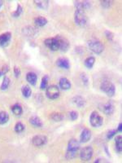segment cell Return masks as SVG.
I'll return each mask as SVG.
<instances>
[{
    "label": "cell",
    "instance_id": "3",
    "mask_svg": "<svg viewBox=\"0 0 122 163\" xmlns=\"http://www.w3.org/2000/svg\"><path fill=\"white\" fill-rule=\"evenodd\" d=\"M87 46H88L89 49L95 54H101L104 51V46L103 45V43L99 40H97L95 39L89 40L87 42Z\"/></svg>",
    "mask_w": 122,
    "mask_h": 163
},
{
    "label": "cell",
    "instance_id": "31",
    "mask_svg": "<svg viewBox=\"0 0 122 163\" xmlns=\"http://www.w3.org/2000/svg\"><path fill=\"white\" fill-rule=\"evenodd\" d=\"M22 11H23L22 7H21L20 4H18V5H17V8H16V10L12 13V16L13 17H18V16H21V14L22 13Z\"/></svg>",
    "mask_w": 122,
    "mask_h": 163
},
{
    "label": "cell",
    "instance_id": "13",
    "mask_svg": "<svg viewBox=\"0 0 122 163\" xmlns=\"http://www.w3.org/2000/svg\"><path fill=\"white\" fill-rule=\"evenodd\" d=\"M56 65H57L58 67L65 69V70H68V69L70 68L69 60H68L67 58H64V57L59 58V59L56 60Z\"/></svg>",
    "mask_w": 122,
    "mask_h": 163
},
{
    "label": "cell",
    "instance_id": "40",
    "mask_svg": "<svg viewBox=\"0 0 122 163\" xmlns=\"http://www.w3.org/2000/svg\"><path fill=\"white\" fill-rule=\"evenodd\" d=\"M121 131H122V123L121 122H120L119 126H118V127H117V132H121Z\"/></svg>",
    "mask_w": 122,
    "mask_h": 163
},
{
    "label": "cell",
    "instance_id": "26",
    "mask_svg": "<svg viewBox=\"0 0 122 163\" xmlns=\"http://www.w3.org/2000/svg\"><path fill=\"white\" fill-rule=\"evenodd\" d=\"M34 3L38 8H42V9H47L48 5H49V2L48 1H44V0H39V1H34Z\"/></svg>",
    "mask_w": 122,
    "mask_h": 163
},
{
    "label": "cell",
    "instance_id": "2",
    "mask_svg": "<svg viewBox=\"0 0 122 163\" xmlns=\"http://www.w3.org/2000/svg\"><path fill=\"white\" fill-rule=\"evenodd\" d=\"M100 89L103 92L106 94L107 96L109 97H112L116 93V87L115 85L111 82V81L105 79L101 83L100 85Z\"/></svg>",
    "mask_w": 122,
    "mask_h": 163
},
{
    "label": "cell",
    "instance_id": "39",
    "mask_svg": "<svg viewBox=\"0 0 122 163\" xmlns=\"http://www.w3.org/2000/svg\"><path fill=\"white\" fill-rule=\"evenodd\" d=\"M94 162L95 163H99V162H107V161H105L104 159H101V158H99V159H96V160L94 161Z\"/></svg>",
    "mask_w": 122,
    "mask_h": 163
},
{
    "label": "cell",
    "instance_id": "34",
    "mask_svg": "<svg viewBox=\"0 0 122 163\" xmlns=\"http://www.w3.org/2000/svg\"><path fill=\"white\" fill-rule=\"evenodd\" d=\"M117 133V129H112V130H110L109 131L107 132V138L108 139V140H111L113 136H114Z\"/></svg>",
    "mask_w": 122,
    "mask_h": 163
},
{
    "label": "cell",
    "instance_id": "37",
    "mask_svg": "<svg viewBox=\"0 0 122 163\" xmlns=\"http://www.w3.org/2000/svg\"><path fill=\"white\" fill-rule=\"evenodd\" d=\"M14 73H15V76H16V78H19L20 76H21V70L19 69L18 67H15L14 68Z\"/></svg>",
    "mask_w": 122,
    "mask_h": 163
},
{
    "label": "cell",
    "instance_id": "11",
    "mask_svg": "<svg viewBox=\"0 0 122 163\" xmlns=\"http://www.w3.org/2000/svg\"><path fill=\"white\" fill-rule=\"evenodd\" d=\"M12 39V34L10 32H5L0 34V47H7Z\"/></svg>",
    "mask_w": 122,
    "mask_h": 163
},
{
    "label": "cell",
    "instance_id": "27",
    "mask_svg": "<svg viewBox=\"0 0 122 163\" xmlns=\"http://www.w3.org/2000/svg\"><path fill=\"white\" fill-rule=\"evenodd\" d=\"M9 85H10V78H8V77H4L3 83H2V85L0 87V89L2 91H6L8 88V87H9Z\"/></svg>",
    "mask_w": 122,
    "mask_h": 163
},
{
    "label": "cell",
    "instance_id": "7",
    "mask_svg": "<svg viewBox=\"0 0 122 163\" xmlns=\"http://www.w3.org/2000/svg\"><path fill=\"white\" fill-rule=\"evenodd\" d=\"M93 148L91 147V146H86V147L83 148L81 150V160L83 161H88L91 160V158L93 157Z\"/></svg>",
    "mask_w": 122,
    "mask_h": 163
},
{
    "label": "cell",
    "instance_id": "17",
    "mask_svg": "<svg viewBox=\"0 0 122 163\" xmlns=\"http://www.w3.org/2000/svg\"><path fill=\"white\" fill-rule=\"evenodd\" d=\"M73 102L79 108H82L86 104V100L81 96H77L73 98Z\"/></svg>",
    "mask_w": 122,
    "mask_h": 163
},
{
    "label": "cell",
    "instance_id": "6",
    "mask_svg": "<svg viewBox=\"0 0 122 163\" xmlns=\"http://www.w3.org/2000/svg\"><path fill=\"white\" fill-rule=\"evenodd\" d=\"M46 96L50 100H55L60 96V89L55 85L49 86L46 90Z\"/></svg>",
    "mask_w": 122,
    "mask_h": 163
},
{
    "label": "cell",
    "instance_id": "8",
    "mask_svg": "<svg viewBox=\"0 0 122 163\" xmlns=\"http://www.w3.org/2000/svg\"><path fill=\"white\" fill-rule=\"evenodd\" d=\"M55 39H57L58 43H59V50L62 52H67L70 47V44H69V42L68 41V39L60 35L55 36Z\"/></svg>",
    "mask_w": 122,
    "mask_h": 163
},
{
    "label": "cell",
    "instance_id": "41",
    "mask_svg": "<svg viewBox=\"0 0 122 163\" xmlns=\"http://www.w3.org/2000/svg\"><path fill=\"white\" fill-rule=\"evenodd\" d=\"M104 148H105V150H106L107 154L109 156V153H108V150H107V146H105V147H104Z\"/></svg>",
    "mask_w": 122,
    "mask_h": 163
},
{
    "label": "cell",
    "instance_id": "1",
    "mask_svg": "<svg viewBox=\"0 0 122 163\" xmlns=\"http://www.w3.org/2000/svg\"><path fill=\"white\" fill-rule=\"evenodd\" d=\"M80 148V143L78 142L77 140L72 139L69 140L68 144V148L66 153H65V158L67 160H71L76 158L77 154V152Z\"/></svg>",
    "mask_w": 122,
    "mask_h": 163
},
{
    "label": "cell",
    "instance_id": "21",
    "mask_svg": "<svg viewBox=\"0 0 122 163\" xmlns=\"http://www.w3.org/2000/svg\"><path fill=\"white\" fill-rule=\"evenodd\" d=\"M34 23L38 27H42L47 24V20L43 16H38L34 19Z\"/></svg>",
    "mask_w": 122,
    "mask_h": 163
},
{
    "label": "cell",
    "instance_id": "43",
    "mask_svg": "<svg viewBox=\"0 0 122 163\" xmlns=\"http://www.w3.org/2000/svg\"><path fill=\"white\" fill-rule=\"evenodd\" d=\"M1 75H2V73H1V71H0V77H1Z\"/></svg>",
    "mask_w": 122,
    "mask_h": 163
},
{
    "label": "cell",
    "instance_id": "18",
    "mask_svg": "<svg viewBox=\"0 0 122 163\" xmlns=\"http://www.w3.org/2000/svg\"><path fill=\"white\" fill-rule=\"evenodd\" d=\"M26 80L28 81V83L29 84L34 86L36 85L37 82H38V77H37V75L34 73L29 72L26 75Z\"/></svg>",
    "mask_w": 122,
    "mask_h": 163
},
{
    "label": "cell",
    "instance_id": "14",
    "mask_svg": "<svg viewBox=\"0 0 122 163\" xmlns=\"http://www.w3.org/2000/svg\"><path fill=\"white\" fill-rule=\"evenodd\" d=\"M91 139V131L89 129H83L81 133L80 142L86 143Z\"/></svg>",
    "mask_w": 122,
    "mask_h": 163
},
{
    "label": "cell",
    "instance_id": "36",
    "mask_svg": "<svg viewBox=\"0 0 122 163\" xmlns=\"http://www.w3.org/2000/svg\"><path fill=\"white\" fill-rule=\"evenodd\" d=\"M81 79L82 83H83L85 85H88L89 78L86 73H81Z\"/></svg>",
    "mask_w": 122,
    "mask_h": 163
},
{
    "label": "cell",
    "instance_id": "23",
    "mask_svg": "<svg viewBox=\"0 0 122 163\" xmlns=\"http://www.w3.org/2000/svg\"><path fill=\"white\" fill-rule=\"evenodd\" d=\"M12 111L16 116H21V114H23V109L18 104H16L13 106H12Z\"/></svg>",
    "mask_w": 122,
    "mask_h": 163
},
{
    "label": "cell",
    "instance_id": "33",
    "mask_svg": "<svg viewBox=\"0 0 122 163\" xmlns=\"http://www.w3.org/2000/svg\"><path fill=\"white\" fill-rule=\"evenodd\" d=\"M104 34H105V36L107 39V40H109V41H112L113 40V38H114V34L113 33H112L109 30H105L104 32Z\"/></svg>",
    "mask_w": 122,
    "mask_h": 163
},
{
    "label": "cell",
    "instance_id": "15",
    "mask_svg": "<svg viewBox=\"0 0 122 163\" xmlns=\"http://www.w3.org/2000/svg\"><path fill=\"white\" fill-rule=\"evenodd\" d=\"M59 85H60V88H61L62 90L67 91L69 90L72 87L70 81L68 80L67 78H61L59 82Z\"/></svg>",
    "mask_w": 122,
    "mask_h": 163
},
{
    "label": "cell",
    "instance_id": "25",
    "mask_svg": "<svg viewBox=\"0 0 122 163\" xmlns=\"http://www.w3.org/2000/svg\"><path fill=\"white\" fill-rule=\"evenodd\" d=\"M21 92H22V95L25 98H29L31 96L32 90L29 86H24L21 89Z\"/></svg>",
    "mask_w": 122,
    "mask_h": 163
},
{
    "label": "cell",
    "instance_id": "29",
    "mask_svg": "<svg viewBox=\"0 0 122 163\" xmlns=\"http://www.w3.org/2000/svg\"><path fill=\"white\" fill-rule=\"evenodd\" d=\"M51 119H53L55 122H61L64 119V116L61 114H58V113H54L51 115Z\"/></svg>",
    "mask_w": 122,
    "mask_h": 163
},
{
    "label": "cell",
    "instance_id": "35",
    "mask_svg": "<svg viewBox=\"0 0 122 163\" xmlns=\"http://www.w3.org/2000/svg\"><path fill=\"white\" fill-rule=\"evenodd\" d=\"M69 117L72 121H76L78 118V113L76 111H72L69 113Z\"/></svg>",
    "mask_w": 122,
    "mask_h": 163
},
{
    "label": "cell",
    "instance_id": "28",
    "mask_svg": "<svg viewBox=\"0 0 122 163\" xmlns=\"http://www.w3.org/2000/svg\"><path fill=\"white\" fill-rule=\"evenodd\" d=\"M25 125H24L22 122H18L16 124V126H15L14 130H15V131H16V133H19V134H20V133H21V132H23L24 131H25Z\"/></svg>",
    "mask_w": 122,
    "mask_h": 163
},
{
    "label": "cell",
    "instance_id": "30",
    "mask_svg": "<svg viewBox=\"0 0 122 163\" xmlns=\"http://www.w3.org/2000/svg\"><path fill=\"white\" fill-rule=\"evenodd\" d=\"M48 80H49V78H48V76L47 75L44 76V77L42 78V83H41V85H40V88H41L42 90H45V89H47V88Z\"/></svg>",
    "mask_w": 122,
    "mask_h": 163
},
{
    "label": "cell",
    "instance_id": "38",
    "mask_svg": "<svg viewBox=\"0 0 122 163\" xmlns=\"http://www.w3.org/2000/svg\"><path fill=\"white\" fill-rule=\"evenodd\" d=\"M8 70H9V67H8V66H7V65H4V66L3 67V69L0 70V71H1L2 75H4V74H6V73L8 72Z\"/></svg>",
    "mask_w": 122,
    "mask_h": 163
},
{
    "label": "cell",
    "instance_id": "32",
    "mask_svg": "<svg viewBox=\"0 0 122 163\" xmlns=\"http://www.w3.org/2000/svg\"><path fill=\"white\" fill-rule=\"evenodd\" d=\"M112 3H113L112 1H107V0H105V1H101L102 7L104 8H109L112 5Z\"/></svg>",
    "mask_w": 122,
    "mask_h": 163
},
{
    "label": "cell",
    "instance_id": "9",
    "mask_svg": "<svg viewBox=\"0 0 122 163\" xmlns=\"http://www.w3.org/2000/svg\"><path fill=\"white\" fill-rule=\"evenodd\" d=\"M45 45L47 46L50 50L51 51H58L59 50V43H58L57 39L55 38H50V39H47L44 41Z\"/></svg>",
    "mask_w": 122,
    "mask_h": 163
},
{
    "label": "cell",
    "instance_id": "42",
    "mask_svg": "<svg viewBox=\"0 0 122 163\" xmlns=\"http://www.w3.org/2000/svg\"><path fill=\"white\" fill-rule=\"evenodd\" d=\"M1 6H2V2L0 1V8H1Z\"/></svg>",
    "mask_w": 122,
    "mask_h": 163
},
{
    "label": "cell",
    "instance_id": "10",
    "mask_svg": "<svg viewBox=\"0 0 122 163\" xmlns=\"http://www.w3.org/2000/svg\"><path fill=\"white\" fill-rule=\"evenodd\" d=\"M47 142V138L45 135H36L32 139V143L36 147H42Z\"/></svg>",
    "mask_w": 122,
    "mask_h": 163
},
{
    "label": "cell",
    "instance_id": "5",
    "mask_svg": "<svg viewBox=\"0 0 122 163\" xmlns=\"http://www.w3.org/2000/svg\"><path fill=\"white\" fill-rule=\"evenodd\" d=\"M103 122H104L103 117L97 112L94 111L91 113L90 116V123L92 127L95 128L100 127L103 125Z\"/></svg>",
    "mask_w": 122,
    "mask_h": 163
},
{
    "label": "cell",
    "instance_id": "16",
    "mask_svg": "<svg viewBox=\"0 0 122 163\" xmlns=\"http://www.w3.org/2000/svg\"><path fill=\"white\" fill-rule=\"evenodd\" d=\"M103 111L107 115H112L114 112V105L111 102H107L103 107Z\"/></svg>",
    "mask_w": 122,
    "mask_h": 163
},
{
    "label": "cell",
    "instance_id": "19",
    "mask_svg": "<svg viewBox=\"0 0 122 163\" xmlns=\"http://www.w3.org/2000/svg\"><path fill=\"white\" fill-rule=\"evenodd\" d=\"M29 123L34 126L35 127H42V122L41 121V119L39 118L37 116H32L30 118H29Z\"/></svg>",
    "mask_w": 122,
    "mask_h": 163
},
{
    "label": "cell",
    "instance_id": "12",
    "mask_svg": "<svg viewBox=\"0 0 122 163\" xmlns=\"http://www.w3.org/2000/svg\"><path fill=\"white\" fill-rule=\"evenodd\" d=\"M74 5H75L77 10H86L89 9L91 7V3L89 1H75L74 2Z\"/></svg>",
    "mask_w": 122,
    "mask_h": 163
},
{
    "label": "cell",
    "instance_id": "20",
    "mask_svg": "<svg viewBox=\"0 0 122 163\" xmlns=\"http://www.w3.org/2000/svg\"><path fill=\"white\" fill-rule=\"evenodd\" d=\"M115 144H116V150L117 153H121L122 151V137L121 135H117L115 139Z\"/></svg>",
    "mask_w": 122,
    "mask_h": 163
},
{
    "label": "cell",
    "instance_id": "24",
    "mask_svg": "<svg viewBox=\"0 0 122 163\" xmlns=\"http://www.w3.org/2000/svg\"><path fill=\"white\" fill-rule=\"evenodd\" d=\"M9 121V115L7 112H0V125H4Z\"/></svg>",
    "mask_w": 122,
    "mask_h": 163
},
{
    "label": "cell",
    "instance_id": "22",
    "mask_svg": "<svg viewBox=\"0 0 122 163\" xmlns=\"http://www.w3.org/2000/svg\"><path fill=\"white\" fill-rule=\"evenodd\" d=\"M94 63H95V58L94 56H89L86 58L85 61H84V65L86 66L87 69H92L94 65Z\"/></svg>",
    "mask_w": 122,
    "mask_h": 163
},
{
    "label": "cell",
    "instance_id": "4",
    "mask_svg": "<svg viewBox=\"0 0 122 163\" xmlns=\"http://www.w3.org/2000/svg\"><path fill=\"white\" fill-rule=\"evenodd\" d=\"M74 21H75L76 25L79 26H85L87 24L88 18L84 11L76 10L74 13Z\"/></svg>",
    "mask_w": 122,
    "mask_h": 163
}]
</instances>
